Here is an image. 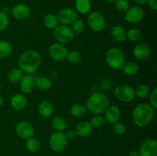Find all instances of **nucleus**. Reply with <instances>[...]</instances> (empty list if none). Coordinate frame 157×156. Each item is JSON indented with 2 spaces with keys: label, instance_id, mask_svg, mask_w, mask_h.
I'll return each instance as SVG.
<instances>
[{
  "label": "nucleus",
  "instance_id": "nucleus-15",
  "mask_svg": "<svg viewBox=\"0 0 157 156\" xmlns=\"http://www.w3.org/2000/svg\"><path fill=\"white\" fill-rule=\"evenodd\" d=\"M19 82L20 89H21V92L25 94H29V93H32L35 90V79L32 75H23Z\"/></svg>",
  "mask_w": 157,
  "mask_h": 156
},
{
  "label": "nucleus",
  "instance_id": "nucleus-24",
  "mask_svg": "<svg viewBox=\"0 0 157 156\" xmlns=\"http://www.w3.org/2000/svg\"><path fill=\"white\" fill-rule=\"evenodd\" d=\"M35 87L43 91L48 90L52 87V80L45 76H39L35 79Z\"/></svg>",
  "mask_w": 157,
  "mask_h": 156
},
{
  "label": "nucleus",
  "instance_id": "nucleus-46",
  "mask_svg": "<svg viewBox=\"0 0 157 156\" xmlns=\"http://www.w3.org/2000/svg\"><path fill=\"white\" fill-rule=\"evenodd\" d=\"M1 88H2V87H1V85H0V91H1Z\"/></svg>",
  "mask_w": 157,
  "mask_h": 156
},
{
  "label": "nucleus",
  "instance_id": "nucleus-28",
  "mask_svg": "<svg viewBox=\"0 0 157 156\" xmlns=\"http://www.w3.org/2000/svg\"><path fill=\"white\" fill-rule=\"evenodd\" d=\"M12 52V45L6 40L0 41V58L9 57Z\"/></svg>",
  "mask_w": 157,
  "mask_h": 156
},
{
  "label": "nucleus",
  "instance_id": "nucleus-3",
  "mask_svg": "<svg viewBox=\"0 0 157 156\" xmlns=\"http://www.w3.org/2000/svg\"><path fill=\"white\" fill-rule=\"evenodd\" d=\"M109 106V99L102 92H94L87 99L86 109L94 115L102 114Z\"/></svg>",
  "mask_w": 157,
  "mask_h": 156
},
{
  "label": "nucleus",
  "instance_id": "nucleus-32",
  "mask_svg": "<svg viewBox=\"0 0 157 156\" xmlns=\"http://www.w3.org/2000/svg\"><path fill=\"white\" fill-rule=\"evenodd\" d=\"M69 63L72 64H77L82 60V55L78 50H71L67 51L66 59Z\"/></svg>",
  "mask_w": 157,
  "mask_h": 156
},
{
  "label": "nucleus",
  "instance_id": "nucleus-27",
  "mask_svg": "<svg viewBox=\"0 0 157 156\" xmlns=\"http://www.w3.org/2000/svg\"><path fill=\"white\" fill-rule=\"evenodd\" d=\"M121 70H123L124 74L127 75V76H133L137 73L138 70H139V66L134 61H129V62L125 63Z\"/></svg>",
  "mask_w": 157,
  "mask_h": 156
},
{
  "label": "nucleus",
  "instance_id": "nucleus-4",
  "mask_svg": "<svg viewBox=\"0 0 157 156\" xmlns=\"http://www.w3.org/2000/svg\"><path fill=\"white\" fill-rule=\"evenodd\" d=\"M105 61L110 68L115 70H121L126 63L125 54L119 47H111L106 54Z\"/></svg>",
  "mask_w": 157,
  "mask_h": 156
},
{
  "label": "nucleus",
  "instance_id": "nucleus-17",
  "mask_svg": "<svg viewBox=\"0 0 157 156\" xmlns=\"http://www.w3.org/2000/svg\"><path fill=\"white\" fill-rule=\"evenodd\" d=\"M104 119L110 124H114L120 120L121 116V110L117 106H109L104 111Z\"/></svg>",
  "mask_w": 157,
  "mask_h": 156
},
{
  "label": "nucleus",
  "instance_id": "nucleus-42",
  "mask_svg": "<svg viewBox=\"0 0 157 156\" xmlns=\"http://www.w3.org/2000/svg\"><path fill=\"white\" fill-rule=\"evenodd\" d=\"M134 2L138 5V6H140L145 5L146 3H147V0H134Z\"/></svg>",
  "mask_w": 157,
  "mask_h": 156
},
{
  "label": "nucleus",
  "instance_id": "nucleus-34",
  "mask_svg": "<svg viewBox=\"0 0 157 156\" xmlns=\"http://www.w3.org/2000/svg\"><path fill=\"white\" fill-rule=\"evenodd\" d=\"M105 119H104V116H102L101 114L99 115H94V116L92 117L91 120L90 121V123L91 125V126L94 128H101L105 123Z\"/></svg>",
  "mask_w": 157,
  "mask_h": 156
},
{
  "label": "nucleus",
  "instance_id": "nucleus-12",
  "mask_svg": "<svg viewBox=\"0 0 157 156\" xmlns=\"http://www.w3.org/2000/svg\"><path fill=\"white\" fill-rule=\"evenodd\" d=\"M15 132L19 138L22 139H28L34 136L35 128L31 122L28 121H21L16 125Z\"/></svg>",
  "mask_w": 157,
  "mask_h": 156
},
{
  "label": "nucleus",
  "instance_id": "nucleus-13",
  "mask_svg": "<svg viewBox=\"0 0 157 156\" xmlns=\"http://www.w3.org/2000/svg\"><path fill=\"white\" fill-rule=\"evenodd\" d=\"M139 152L140 156H157V142L155 139H147L142 142Z\"/></svg>",
  "mask_w": 157,
  "mask_h": 156
},
{
  "label": "nucleus",
  "instance_id": "nucleus-10",
  "mask_svg": "<svg viewBox=\"0 0 157 156\" xmlns=\"http://www.w3.org/2000/svg\"><path fill=\"white\" fill-rule=\"evenodd\" d=\"M48 53L54 61L57 62H62L66 59L67 50L64 44L55 42L49 47Z\"/></svg>",
  "mask_w": 157,
  "mask_h": 156
},
{
  "label": "nucleus",
  "instance_id": "nucleus-40",
  "mask_svg": "<svg viewBox=\"0 0 157 156\" xmlns=\"http://www.w3.org/2000/svg\"><path fill=\"white\" fill-rule=\"evenodd\" d=\"M64 134H65V136L67 139V140H72V139H74L76 137V133H75V130H68L66 132H64Z\"/></svg>",
  "mask_w": 157,
  "mask_h": 156
},
{
  "label": "nucleus",
  "instance_id": "nucleus-38",
  "mask_svg": "<svg viewBox=\"0 0 157 156\" xmlns=\"http://www.w3.org/2000/svg\"><path fill=\"white\" fill-rule=\"evenodd\" d=\"M113 131L116 133L117 135H119V136H122L124 133L126 132V126L123 122H117L116 123L113 124Z\"/></svg>",
  "mask_w": 157,
  "mask_h": 156
},
{
  "label": "nucleus",
  "instance_id": "nucleus-9",
  "mask_svg": "<svg viewBox=\"0 0 157 156\" xmlns=\"http://www.w3.org/2000/svg\"><path fill=\"white\" fill-rule=\"evenodd\" d=\"M58 22L61 24H64V25H70L75 21H76L78 18V12L76 10L71 8H64L61 9L57 15Z\"/></svg>",
  "mask_w": 157,
  "mask_h": 156
},
{
  "label": "nucleus",
  "instance_id": "nucleus-33",
  "mask_svg": "<svg viewBox=\"0 0 157 156\" xmlns=\"http://www.w3.org/2000/svg\"><path fill=\"white\" fill-rule=\"evenodd\" d=\"M141 37H142V33L136 28H132L127 32V38L130 41L136 42V41H140L141 39Z\"/></svg>",
  "mask_w": 157,
  "mask_h": 156
},
{
  "label": "nucleus",
  "instance_id": "nucleus-14",
  "mask_svg": "<svg viewBox=\"0 0 157 156\" xmlns=\"http://www.w3.org/2000/svg\"><path fill=\"white\" fill-rule=\"evenodd\" d=\"M12 15L14 18L18 21H24L30 16V9L25 4L19 3L12 9Z\"/></svg>",
  "mask_w": 157,
  "mask_h": 156
},
{
  "label": "nucleus",
  "instance_id": "nucleus-26",
  "mask_svg": "<svg viewBox=\"0 0 157 156\" xmlns=\"http://www.w3.org/2000/svg\"><path fill=\"white\" fill-rule=\"evenodd\" d=\"M43 23H44V25L47 28L52 29V30H54L59 24L57 15H54L52 13L47 14L44 16V20H43Z\"/></svg>",
  "mask_w": 157,
  "mask_h": 156
},
{
  "label": "nucleus",
  "instance_id": "nucleus-23",
  "mask_svg": "<svg viewBox=\"0 0 157 156\" xmlns=\"http://www.w3.org/2000/svg\"><path fill=\"white\" fill-rule=\"evenodd\" d=\"M67 121L61 116H54L52 120V126L56 132H64L67 128Z\"/></svg>",
  "mask_w": 157,
  "mask_h": 156
},
{
  "label": "nucleus",
  "instance_id": "nucleus-16",
  "mask_svg": "<svg viewBox=\"0 0 157 156\" xmlns=\"http://www.w3.org/2000/svg\"><path fill=\"white\" fill-rule=\"evenodd\" d=\"M150 48L147 44L144 43H140L136 44L133 50V54L138 61H146L150 56Z\"/></svg>",
  "mask_w": 157,
  "mask_h": 156
},
{
  "label": "nucleus",
  "instance_id": "nucleus-25",
  "mask_svg": "<svg viewBox=\"0 0 157 156\" xmlns=\"http://www.w3.org/2000/svg\"><path fill=\"white\" fill-rule=\"evenodd\" d=\"M25 147L26 149L30 152H37L39 151L40 148H41V142L37 138L32 136V137L26 139Z\"/></svg>",
  "mask_w": 157,
  "mask_h": 156
},
{
  "label": "nucleus",
  "instance_id": "nucleus-36",
  "mask_svg": "<svg viewBox=\"0 0 157 156\" xmlns=\"http://www.w3.org/2000/svg\"><path fill=\"white\" fill-rule=\"evenodd\" d=\"M115 2V7L120 12L125 13L130 8V3L128 0H116Z\"/></svg>",
  "mask_w": 157,
  "mask_h": 156
},
{
  "label": "nucleus",
  "instance_id": "nucleus-44",
  "mask_svg": "<svg viewBox=\"0 0 157 156\" xmlns=\"http://www.w3.org/2000/svg\"><path fill=\"white\" fill-rule=\"evenodd\" d=\"M2 102H3L2 97V96H1V95H0V109H1L2 106Z\"/></svg>",
  "mask_w": 157,
  "mask_h": 156
},
{
  "label": "nucleus",
  "instance_id": "nucleus-31",
  "mask_svg": "<svg viewBox=\"0 0 157 156\" xmlns=\"http://www.w3.org/2000/svg\"><path fill=\"white\" fill-rule=\"evenodd\" d=\"M135 97L139 98V99H144L147 97L150 93V90L148 86L146 84H141L136 87V90H134Z\"/></svg>",
  "mask_w": 157,
  "mask_h": 156
},
{
  "label": "nucleus",
  "instance_id": "nucleus-6",
  "mask_svg": "<svg viewBox=\"0 0 157 156\" xmlns=\"http://www.w3.org/2000/svg\"><path fill=\"white\" fill-rule=\"evenodd\" d=\"M54 37L58 43L65 44L73 41L75 34L68 25L59 24L54 29Z\"/></svg>",
  "mask_w": 157,
  "mask_h": 156
},
{
  "label": "nucleus",
  "instance_id": "nucleus-20",
  "mask_svg": "<svg viewBox=\"0 0 157 156\" xmlns=\"http://www.w3.org/2000/svg\"><path fill=\"white\" fill-rule=\"evenodd\" d=\"M38 111L40 116L44 119H48L52 116L55 109L53 105L48 101H42L38 106Z\"/></svg>",
  "mask_w": 157,
  "mask_h": 156
},
{
  "label": "nucleus",
  "instance_id": "nucleus-29",
  "mask_svg": "<svg viewBox=\"0 0 157 156\" xmlns=\"http://www.w3.org/2000/svg\"><path fill=\"white\" fill-rule=\"evenodd\" d=\"M71 115L75 118L83 117L87 113V109L85 106L80 103L74 104L70 110Z\"/></svg>",
  "mask_w": 157,
  "mask_h": 156
},
{
  "label": "nucleus",
  "instance_id": "nucleus-39",
  "mask_svg": "<svg viewBox=\"0 0 157 156\" xmlns=\"http://www.w3.org/2000/svg\"><path fill=\"white\" fill-rule=\"evenodd\" d=\"M150 105L155 110L157 109V88H154L150 93Z\"/></svg>",
  "mask_w": 157,
  "mask_h": 156
},
{
  "label": "nucleus",
  "instance_id": "nucleus-8",
  "mask_svg": "<svg viewBox=\"0 0 157 156\" xmlns=\"http://www.w3.org/2000/svg\"><path fill=\"white\" fill-rule=\"evenodd\" d=\"M114 96L122 102H130L135 98L134 89L127 84H121L114 90Z\"/></svg>",
  "mask_w": 157,
  "mask_h": 156
},
{
  "label": "nucleus",
  "instance_id": "nucleus-18",
  "mask_svg": "<svg viewBox=\"0 0 157 156\" xmlns=\"http://www.w3.org/2000/svg\"><path fill=\"white\" fill-rule=\"evenodd\" d=\"M10 104L13 110H16V111H21L27 106V99L23 94L17 93L12 96Z\"/></svg>",
  "mask_w": 157,
  "mask_h": 156
},
{
  "label": "nucleus",
  "instance_id": "nucleus-1",
  "mask_svg": "<svg viewBox=\"0 0 157 156\" xmlns=\"http://www.w3.org/2000/svg\"><path fill=\"white\" fill-rule=\"evenodd\" d=\"M18 64L23 73L32 75L41 66V56L36 50H26L20 55Z\"/></svg>",
  "mask_w": 157,
  "mask_h": 156
},
{
  "label": "nucleus",
  "instance_id": "nucleus-30",
  "mask_svg": "<svg viewBox=\"0 0 157 156\" xmlns=\"http://www.w3.org/2000/svg\"><path fill=\"white\" fill-rule=\"evenodd\" d=\"M24 75V73L21 71V69L18 68H14L12 70L9 72L8 73V80L10 81L11 83H18L19 82L20 80Z\"/></svg>",
  "mask_w": 157,
  "mask_h": 156
},
{
  "label": "nucleus",
  "instance_id": "nucleus-5",
  "mask_svg": "<svg viewBox=\"0 0 157 156\" xmlns=\"http://www.w3.org/2000/svg\"><path fill=\"white\" fill-rule=\"evenodd\" d=\"M67 142L64 132H55L49 138V146L55 152H62L67 147Z\"/></svg>",
  "mask_w": 157,
  "mask_h": 156
},
{
  "label": "nucleus",
  "instance_id": "nucleus-35",
  "mask_svg": "<svg viewBox=\"0 0 157 156\" xmlns=\"http://www.w3.org/2000/svg\"><path fill=\"white\" fill-rule=\"evenodd\" d=\"M84 22L82 19L78 18L76 21H74L71 24V30L74 32V34H81L84 30Z\"/></svg>",
  "mask_w": 157,
  "mask_h": 156
},
{
  "label": "nucleus",
  "instance_id": "nucleus-37",
  "mask_svg": "<svg viewBox=\"0 0 157 156\" xmlns=\"http://www.w3.org/2000/svg\"><path fill=\"white\" fill-rule=\"evenodd\" d=\"M9 24L8 14L4 11H0V32H3L8 28Z\"/></svg>",
  "mask_w": 157,
  "mask_h": 156
},
{
  "label": "nucleus",
  "instance_id": "nucleus-47",
  "mask_svg": "<svg viewBox=\"0 0 157 156\" xmlns=\"http://www.w3.org/2000/svg\"><path fill=\"white\" fill-rule=\"evenodd\" d=\"M90 1H95V0H90Z\"/></svg>",
  "mask_w": 157,
  "mask_h": 156
},
{
  "label": "nucleus",
  "instance_id": "nucleus-21",
  "mask_svg": "<svg viewBox=\"0 0 157 156\" xmlns=\"http://www.w3.org/2000/svg\"><path fill=\"white\" fill-rule=\"evenodd\" d=\"M110 35L113 39L117 42H124L127 39V31L123 26L118 24L112 27Z\"/></svg>",
  "mask_w": 157,
  "mask_h": 156
},
{
  "label": "nucleus",
  "instance_id": "nucleus-11",
  "mask_svg": "<svg viewBox=\"0 0 157 156\" xmlns=\"http://www.w3.org/2000/svg\"><path fill=\"white\" fill-rule=\"evenodd\" d=\"M144 18V9L139 6H133L129 8L125 12V20L131 24H138Z\"/></svg>",
  "mask_w": 157,
  "mask_h": 156
},
{
  "label": "nucleus",
  "instance_id": "nucleus-7",
  "mask_svg": "<svg viewBox=\"0 0 157 156\" xmlns=\"http://www.w3.org/2000/svg\"><path fill=\"white\" fill-rule=\"evenodd\" d=\"M87 24L90 28L95 32H101L106 28V20L104 15L98 11L89 13L87 16Z\"/></svg>",
  "mask_w": 157,
  "mask_h": 156
},
{
  "label": "nucleus",
  "instance_id": "nucleus-22",
  "mask_svg": "<svg viewBox=\"0 0 157 156\" xmlns=\"http://www.w3.org/2000/svg\"><path fill=\"white\" fill-rule=\"evenodd\" d=\"M75 9L78 13L86 15L90 12L91 9V2L90 0H76Z\"/></svg>",
  "mask_w": 157,
  "mask_h": 156
},
{
  "label": "nucleus",
  "instance_id": "nucleus-45",
  "mask_svg": "<svg viewBox=\"0 0 157 156\" xmlns=\"http://www.w3.org/2000/svg\"><path fill=\"white\" fill-rule=\"evenodd\" d=\"M105 1L108 2H114L116 1V0H105Z\"/></svg>",
  "mask_w": 157,
  "mask_h": 156
},
{
  "label": "nucleus",
  "instance_id": "nucleus-41",
  "mask_svg": "<svg viewBox=\"0 0 157 156\" xmlns=\"http://www.w3.org/2000/svg\"><path fill=\"white\" fill-rule=\"evenodd\" d=\"M147 3L150 9L154 11L157 10V0H147Z\"/></svg>",
  "mask_w": 157,
  "mask_h": 156
},
{
  "label": "nucleus",
  "instance_id": "nucleus-19",
  "mask_svg": "<svg viewBox=\"0 0 157 156\" xmlns=\"http://www.w3.org/2000/svg\"><path fill=\"white\" fill-rule=\"evenodd\" d=\"M92 130H93V127L90 125V122L82 121L76 125L75 131L76 136L81 138H85L87 137L92 132Z\"/></svg>",
  "mask_w": 157,
  "mask_h": 156
},
{
  "label": "nucleus",
  "instance_id": "nucleus-2",
  "mask_svg": "<svg viewBox=\"0 0 157 156\" xmlns=\"http://www.w3.org/2000/svg\"><path fill=\"white\" fill-rule=\"evenodd\" d=\"M156 110L147 103H140L136 106L132 113V119L135 125L144 128L150 125L155 117Z\"/></svg>",
  "mask_w": 157,
  "mask_h": 156
},
{
  "label": "nucleus",
  "instance_id": "nucleus-43",
  "mask_svg": "<svg viewBox=\"0 0 157 156\" xmlns=\"http://www.w3.org/2000/svg\"><path fill=\"white\" fill-rule=\"evenodd\" d=\"M129 156H140V154L139 151L134 150V151H130V154H129Z\"/></svg>",
  "mask_w": 157,
  "mask_h": 156
}]
</instances>
